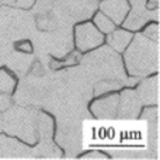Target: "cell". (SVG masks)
I'll list each match as a JSON object with an SVG mask.
<instances>
[{
  "label": "cell",
  "mask_w": 160,
  "mask_h": 160,
  "mask_svg": "<svg viewBox=\"0 0 160 160\" xmlns=\"http://www.w3.org/2000/svg\"><path fill=\"white\" fill-rule=\"evenodd\" d=\"M80 63L86 78L94 84L99 81H120L123 86H131L138 79L127 78L122 58L118 52L110 48L108 44H102L88 51L80 59Z\"/></svg>",
  "instance_id": "1"
},
{
  "label": "cell",
  "mask_w": 160,
  "mask_h": 160,
  "mask_svg": "<svg viewBox=\"0 0 160 160\" xmlns=\"http://www.w3.org/2000/svg\"><path fill=\"white\" fill-rule=\"evenodd\" d=\"M123 52L125 68L130 76L142 78L158 71L159 42L150 40L140 32L133 34Z\"/></svg>",
  "instance_id": "2"
},
{
  "label": "cell",
  "mask_w": 160,
  "mask_h": 160,
  "mask_svg": "<svg viewBox=\"0 0 160 160\" xmlns=\"http://www.w3.org/2000/svg\"><path fill=\"white\" fill-rule=\"evenodd\" d=\"M41 112L35 109L14 107L5 110L2 129L6 133L19 137L27 144L38 142V123Z\"/></svg>",
  "instance_id": "3"
},
{
  "label": "cell",
  "mask_w": 160,
  "mask_h": 160,
  "mask_svg": "<svg viewBox=\"0 0 160 160\" xmlns=\"http://www.w3.org/2000/svg\"><path fill=\"white\" fill-rule=\"evenodd\" d=\"M100 0H55L52 12L58 27L72 28L76 23L91 20L99 9Z\"/></svg>",
  "instance_id": "4"
},
{
  "label": "cell",
  "mask_w": 160,
  "mask_h": 160,
  "mask_svg": "<svg viewBox=\"0 0 160 160\" xmlns=\"http://www.w3.org/2000/svg\"><path fill=\"white\" fill-rule=\"evenodd\" d=\"M73 43L77 50L88 52L104 44V35L96 28L91 20L82 21L73 26Z\"/></svg>",
  "instance_id": "5"
},
{
  "label": "cell",
  "mask_w": 160,
  "mask_h": 160,
  "mask_svg": "<svg viewBox=\"0 0 160 160\" xmlns=\"http://www.w3.org/2000/svg\"><path fill=\"white\" fill-rule=\"evenodd\" d=\"M130 11L121 27L130 32H139L148 21H159V8L150 11L146 8V0H128Z\"/></svg>",
  "instance_id": "6"
},
{
  "label": "cell",
  "mask_w": 160,
  "mask_h": 160,
  "mask_svg": "<svg viewBox=\"0 0 160 160\" xmlns=\"http://www.w3.org/2000/svg\"><path fill=\"white\" fill-rule=\"evenodd\" d=\"M56 142L66 153H78L80 148V130L71 118L60 121L56 135Z\"/></svg>",
  "instance_id": "7"
},
{
  "label": "cell",
  "mask_w": 160,
  "mask_h": 160,
  "mask_svg": "<svg viewBox=\"0 0 160 160\" xmlns=\"http://www.w3.org/2000/svg\"><path fill=\"white\" fill-rule=\"evenodd\" d=\"M99 11L107 15L117 27L123 23L130 11L128 0H100Z\"/></svg>",
  "instance_id": "8"
},
{
  "label": "cell",
  "mask_w": 160,
  "mask_h": 160,
  "mask_svg": "<svg viewBox=\"0 0 160 160\" xmlns=\"http://www.w3.org/2000/svg\"><path fill=\"white\" fill-rule=\"evenodd\" d=\"M140 106L135 89H125L120 95L116 116L118 118H136L140 112Z\"/></svg>",
  "instance_id": "9"
},
{
  "label": "cell",
  "mask_w": 160,
  "mask_h": 160,
  "mask_svg": "<svg viewBox=\"0 0 160 160\" xmlns=\"http://www.w3.org/2000/svg\"><path fill=\"white\" fill-rule=\"evenodd\" d=\"M32 150L14 138L0 135V158H32Z\"/></svg>",
  "instance_id": "10"
},
{
  "label": "cell",
  "mask_w": 160,
  "mask_h": 160,
  "mask_svg": "<svg viewBox=\"0 0 160 160\" xmlns=\"http://www.w3.org/2000/svg\"><path fill=\"white\" fill-rule=\"evenodd\" d=\"M120 95L112 94L94 101L91 106V112L98 118H114L116 117Z\"/></svg>",
  "instance_id": "11"
},
{
  "label": "cell",
  "mask_w": 160,
  "mask_h": 160,
  "mask_svg": "<svg viewBox=\"0 0 160 160\" xmlns=\"http://www.w3.org/2000/svg\"><path fill=\"white\" fill-rule=\"evenodd\" d=\"M159 77H151L143 80L135 91L140 103L145 106H156L159 96Z\"/></svg>",
  "instance_id": "12"
},
{
  "label": "cell",
  "mask_w": 160,
  "mask_h": 160,
  "mask_svg": "<svg viewBox=\"0 0 160 160\" xmlns=\"http://www.w3.org/2000/svg\"><path fill=\"white\" fill-rule=\"evenodd\" d=\"M106 36L107 37H104V42H107V44L115 51L121 53L125 50V48L131 42L133 32L123 28V27H121V28L116 27L115 30H112L110 34L106 35Z\"/></svg>",
  "instance_id": "13"
},
{
  "label": "cell",
  "mask_w": 160,
  "mask_h": 160,
  "mask_svg": "<svg viewBox=\"0 0 160 160\" xmlns=\"http://www.w3.org/2000/svg\"><path fill=\"white\" fill-rule=\"evenodd\" d=\"M6 64L8 68H11L13 72L21 77L32 68V65L34 64V57L30 56V53L16 51L8 56Z\"/></svg>",
  "instance_id": "14"
},
{
  "label": "cell",
  "mask_w": 160,
  "mask_h": 160,
  "mask_svg": "<svg viewBox=\"0 0 160 160\" xmlns=\"http://www.w3.org/2000/svg\"><path fill=\"white\" fill-rule=\"evenodd\" d=\"M142 118H145L148 122L151 148L152 150H154V145H156V148L158 146V109L154 106L146 107L143 112Z\"/></svg>",
  "instance_id": "15"
},
{
  "label": "cell",
  "mask_w": 160,
  "mask_h": 160,
  "mask_svg": "<svg viewBox=\"0 0 160 160\" xmlns=\"http://www.w3.org/2000/svg\"><path fill=\"white\" fill-rule=\"evenodd\" d=\"M92 22L94 23V26H95L96 28L103 34L104 36L110 34V32H112V30H115L117 27L116 24L114 23L108 16L104 15L103 13L100 12L99 9H98L95 12V14L92 16Z\"/></svg>",
  "instance_id": "16"
},
{
  "label": "cell",
  "mask_w": 160,
  "mask_h": 160,
  "mask_svg": "<svg viewBox=\"0 0 160 160\" xmlns=\"http://www.w3.org/2000/svg\"><path fill=\"white\" fill-rule=\"evenodd\" d=\"M15 88V79L6 70H0V93H12Z\"/></svg>",
  "instance_id": "17"
},
{
  "label": "cell",
  "mask_w": 160,
  "mask_h": 160,
  "mask_svg": "<svg viewBox=\"0 0 160 160\" xmlns=\"http://www.w3.org/2000/svg\"><path fill=\"white\" fill-rule=\"evenodd\" d=\"M140 30H142L140 32L148 38L156 41V42H159V21H148Z\"/></svg>",
  "instance_id": "18"
},
{
  "label": "cell",
  "mask_w": 160,
  "mask_h": 160,
  "mask_svg": "<svg viewBox=\"0 0 160 160\" xmlns=\"http://www.w3.org/2000/svg\"><path fill=\"white\" fill-rule=\"evenodd\" d=\"M35 4V0H2V5L7 7L22 9V11H29Z\"/></svg>",
  "instance_id": "19"
},
{
  "label": "cell",
  "mask_w": 160,
  "mask_h": 160,
  "mask_svg": "<svg viewBox=\"0 0 160 160\" xmlns=\"http://www.w3.org/2000/svg\"><path fill=\"white\" fill-rule=\"evenodd\" d=\"M13 47L16 51L23 52V53H32L34 50V44L29 38H21L13 43Z\"/></svg>",
  "instance_id": "20"
},
{
  "label": "cell",
  "mask_w": 160,
  "mask_h": 160,
  "mask_svg": "<svg viewBox=\"0 0 160 160\" xmlns=\"http://www.w3.org/2000/svg\"><path fill=\"white\" fill-rule=\"evenodd\" d=\"M1 41L2 40H0V66L6 64V60L11 52V47L8 44V41H5L4 43H1Z\"/></svg>",
  "instance_id": "21"
},
{
  "label": "cell",
  "mask_w": 160,
  "mask_h": 160,
  "mask_svg": "<svg viewBox=\"0 0 160 160\" xmlns=\"http://www.w3.org/2000/svg\"><path fill=\"white\" fill-rule=\"evenodd\" d=\"M12 107V99L7 93H0V112H5Z\"/></svg>",
  "instance_id": "22"
},
{
  "label": "cell",
  "mask_w": 160,
  "mask_h": 160,
  "mask_svg": "<svg viewBox=\"0 0 160 160\" xmlns=\"http://www.w3.org/2000/svg\"><path fill=\"white\" fill-rule=\"evenodd\" d=\"M81 158L82 159H107L108 156H106V154L99 152V151H92L86 156H82Z\"/></svg>",
  "instance_id": "23"
},
{
  "label": "cell",
  "mask_w": 160,
  "mask_h": 160,
  "mask_svg": "<svg viewBox=\"0 0 160 160\" xmlns=\"http://www.w3.org/2000/svg\"><path fill=\"white\" fill-rule=\"evenodd\" d=\"M160 0H146V8L150 11L153 9H158L159 8Z\"/></svg>",
  "instance_id": "24"
},
{
  "label": "cell",
  "mask_w": 160,
  "mask_h": 160,
  "mask_svg": "<svg viewBox=\"0 0 160 160\" xmlns=\"http://www.w3.org/2000/svg\"><path fill=\"white\" fill-rule=\"evenodd\" d=\"M2 115H0V132L2 131Z\"/></svg>",
  "instance_id": "25"
},
{
  "label": "cell",
  "mask_w": 160,
  "mask_h": 160,
  "mask_svg": "<svg viewBox=\"0 0 160 160\" xmlns=\"http://www.w3.org/2000/svg\"><path fill=\"white\" fill-rule=\"evenodd\" d=\"M1 5H2V0H0V6H1Z\"/></svg>",
  "instance_id": "26"
}]
</instances>
